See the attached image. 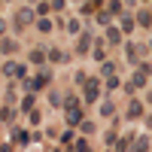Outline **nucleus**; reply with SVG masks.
Returning a JSON list of instances; mask_svg holds the SVG:
<instances>
[{
	"mask_svg": "<svg viewBox=\"0 0 152 152\" xmlns=\"http://www.w3.org/2000/svg\"><path fill=\"white\" fill-rule=\"evenodd\" d=\"M52 79H55L52 67H43V70H37L34 76H28V79L21 82V88H24V91H31V94H37V91H43V88L52 85Z\"/></svg>",
	"mask_w": 152,
	"mask_h": 152,
	"instance_id": "nucleus-1",
	"label": "nucleus"
},
{
	"mask_svg": "<svg viewBox=\"0 0 152 152\" xmlns=\"http://www.w3.org/2000/svg\"><path fill=\"white\" fill-rule=\"evenodd\" d=\"M64 122L70 125V128H76L82 119H85V113H82V100L76 97V94H64Z\"/></svg>",
	"mask_w": 152,
	"mask_h": 152,
	"instance_id": "nucleus-2",
	"label": "nucleus"
},
{
	"mask_svg": "<svg viewBox=\"0 0 152 152\" xmlns=\"http://www.w3.org/2000/svg\"><path fill=\"white\" fill-rule=\"evenodd\" d=\"M100 91H104V79L100 76H88V82L82 88V107H91L100 100Z\"/></svg>",
	"mask_w": 152,
	"mask_h": 152,
	"instance_id": "nucleus-3",
	"label": "nucleus"
},
{
	"mask_svg": "<svg viewBox=\"0 0 152 152\" xmlns=\"http://www.w3.org/2000/svg\"><path fill=\"white\" fill-rule=\"evenodd\" d=\"M0 76H3V79H15V82H24V79H28V67L9 58V61H3V64H0Z\"/></svg>",
	"mask_w": 152,
	"mask_h": 152,
	"instance_id": "nucleus-4",
	"label": "nucleus"
},
{
	"mask_svg": "<svg viewBox=\"0 0 152 152\" xmlns=\"http://www.w3.org/2000/svg\"><path fill=\"white\" fill-rule=\"evenodd\" d=\"M91 46H94V34H91V28H82V34L76 37V46H73L76 58H88V55H91Z\"/></svg>",
	"mask_w": 152,
	"mask_h": 152,
	"instance_id": "nucleus-5",
	"label": "nucleus"
},
{
	"mask_svg": "<svg viewBox=\"0 0 152 152\" xmlns=\"http://www.w3.org/2000/svg\"><path fill=\"white\" fill-rule=\"evenodd\" d=\"M37 21V12L31 9V6H21L15 15H12V31H24L28 24H34Z\"/></svg>",
	"mask_w": 152,
	"mask_h": 152,
	"instance_id": "nucleus-6",
	"label": "nucleus"
},
{
	"mask_svg": "<svg viewBox=\"0 0 152 152\" xmlns=\"http://www.w3.org/2000/svg\"><path fill=\"white\" fill-rule=\"evenodd\" d=\"M143 52H146V43H137V40H128L125 43V61H128V64H140L143 61Z\"/></svg>",
	"mask_w": 152,
	"mask_h": 152,
	"instance_id": "nucleus-7",
	"label": "nucleus"
},
{
	"mask_svg": "<svg viewBox=\"0 0 152 152\" xmlns=\"http://www.w3.org/2000/svg\"><path fill=\"white\" fill-rule=\"evenodd\" d=\"M143 116H146V104L140 97H131L128 107H125V119H128V122H140Z\"/></svg>",
	"mask_w": 152,
	"mask_h": 152,
	"instance_id": "nucleus-8",
	"label": "nucleus"
},
{
	"mask_svg": "<svg viewBox=\"0 0 152 152\" xmlns=\"http://www.w3.org/2000/svg\"><path fill=\"white\" fill-rule=\"evenodd\" d=\"M116 28L122 31V37H131L134 31H137V21H134V12H122L119 15V24Z\"/></svg>",
	"mask_w": 152,
	"mask_h": 152,
	"instance_id": "nucleus-9",
	"label": "nucleus"
},
{
	"mask_svg": "<svg viewBox=\"0 0 152 152\" xmlns=\"http://www.w3.org/2000/svg\"><path fill=\"white\" fill-rule=\"evenodd\" d=\"M9 137H12V143H18V146H28L31 143V131L21 128V125H9Z\"/></svg>",
	"mask_w": 152,
	"mask_h": 152,
	"instance_id": "nucleus-10",
	"label": "nucleus"
},
{
	"mask_svg": "<svg viewBox=\"0 0 152 152\" xmlns=\"http://www.w3.org/2000/svg\"><path fill=\"white\" fill-rule=\"evenodd\" d=\"M46 61H49V64H67V61H70V55L64 52V49H46Z\"/></svg>",
	"mask_w": 152,
	"mask_h": 152,
	"instance_id": "nucleus-11",
	"label": "nucleus"
},
{
	"mask_svg": "<svg viewBox=\"0 0 152 152\" xmlns=\"http://www.w3.org/2000/svg\"><path fill=\"white\" fill-rule=\"evenodd\" d=\"M15 116H18V107H12V104L0 107V122L3 125H15Z\"/></svg>",
	"mask_w": 152,
	"mask_h": 152,
	"instance_id": "nucleus-12",
	"label": "nucleus"
},
{
	"mask_svg": "<svg viewBox=\"0 0 152 152\" xmlns=\"http://www.w3.org/2000/svg\"><path fill=\"white\" fill-rule=\"evenodd\" d=\"M15 52H18L15 37H0V55H15Z\"/></svg>",
	"mask_w": 152,
	"mask_h": 152,
	"instance_id": "nucleus-13",
	"label": "nucleus"
},
{
	"mask_svg": "<svg viewBox=\"0 0 152 152\" xmlns=\"http://www.w3.org/2000/svg\"><path fill=\"white\" fill-rule=\"evenodd\" d=\"M100 116H104V119L119 116V107H116V100H113V97H104V100H100Z\"/></svg>",
	"mask_w": 152,
	"mask_h": 152,
	"instance_id": "nucleus-14",
	"label": "nucleus"
},
{
	"mask_svg": "<svg viewBox=\"0 0 152 152\" xmlns=\"http://www.w3.org/2000/svg\"><path fill=\"white\" fill-rule=\"evenodd\" d=\"M28 64H34V67H46V49H40V46H37V49H31V55H28Z\"/></svg>",
	"mask_w": 152,
	"mask_h": 152,
	"instance_id": "nucleus-15",
	"label": "nucleus"
},
{
	"mask_svg": "<svg viewBox=\"0 0 152 152\" xmlns=\"http://www.w3.org/2000/svg\"><path fill=\"white\" fill-rule=\"evenodd\" d=\"M104 43H107V46H122V31L116 28V24H110V28H107V34H104Z\"/></svg>",
	"mask_w": 152,
	"mask_h": 152,
	"instance_id": "nucleus-16",
	"label": "nucleus"
},
{
	"mask_svg": "<svg viewBox=\"0 0 152 152\" xmlns=\"http://www.w3.org/2000/svg\"><path fill=\"white\" fill-rule=\"evenodd\" d=\"M116 70H119V64H116V61H104V64H97V76H100V79H107V76H116Z\"/></svg>",
	"mask_w": 152,
	"mask_h": 152,
	"instance_id": "nucleus-17",
	"label": "nucleus"
},
{
	"mask_svg": "<svg viewBox=\"0 0 152 152\" xmlns=\"http://www.w3.org/2000/svg\"><path fill=\"white\" fill-rule=\"evenodd\" d=\"M31 110H37V94L24 91V97L18 100V113H31Z\"/></svg>",
	"mask_w": 152,
	"mask_h": 152,
	"instance_id": "nucleus-18",
	"label": "nucleus"
},
{
	"mask_svg": "<svg viewBox=\"0 0 152 152\" xmlns=\"http://www.w3.org/2000/svg\"><path fill=\"white\" fill-rule=\"evenodd\" d=\"M131 152H152V140L143 134V137H134V143H131Z\"/></svg>",
	"mask_w": 152,
	"mask_h": 152,
	"instance_id": "nucleus-19",
	"label": "nucleus"
},
{
	"mask_svg": "<svg viewBox=\"0 0 152 152\" xmlns=\"http://www.w3.org/2000/svg\"><path fill=\"white\" fill-rule=\"evenodd\" d=\"M88 58H94L97 64H104L107 61V49H104V40H94V46H91V55Z\"/></svg>",
	"mask_w": 152,
	"mask_h": 152,
	"instance_id": "nucleus-20",
	"label": "nucleus"
},
{
	"mask_svg": "<svg viewBox=\"0 0 152 152\" xmlns=\"http://www.w3.org/2000/svg\"><path fill=\"white\" fill-rule=\"evenodd\" d=\"M97 9H104V0H85V3L79 6V12H82V15H94Z\"/></svg>",
	"mask_w": 152,
	"mask_h": 152,
	"instance_id": "nucleus-21",
	"label": "nucleus"
},
{
	"mask_svg": "<svg viewBox=\"0 0 152 152\" xmlns=\"http://www.w3.org/2000/svg\"><path fill=\"white\" fill-rule=\"evenodd\" d=\"M131 143H134V134H125L116 140V146H113V152H131Z\"/></svg>",
	"mask_w": 152,
	"mask_h": 152,
	"instance_id": "nucleus-22",
	"label": "nucleus"
},
{
	"mask_svg": "<svg viewBox=\"0 0 152 152\" xmlns=\"http://www.w3.org/2000/svg\"><path fill=\"white\" fill-rule=\"evenodd\" d=\"M34 28L40 31V34H52V31H55V21L46 15V18H37V21H34Z\"/></svg>",
	"mask_w": 152,
	"mask_h": 152,
	"instance_id": "nucleus-23",
	"label": "nucleus"
},
{
	"mask_svg": "<svg viewBox=\"0 0 152 152\" xmlns=\"http://www.w3.org/2000/svg\"><path fill=\"white\" fill-rule=\"evenodd\" d=\"M104 9L110 12L113 18H119L122 12H125V6H122V0H107V3H104Z\"/></svg>",
	"mask_w": 152,
	"mask_h": 152,
	"instance_id": "nucleus-24",
	"label": "nucleus"
},
{
	"mask_svg": "<svg viewBox=\"0 0 152 152\" xmlns=\"http://www.w3.org/2000/svg\"><path fill=\"white\" fill-rule=\"evenodd\" d=\"M64 31H67L70 37H79V34H82V21H79V18H67V21H64Z\"/></svg>",
	"mask_w": 152,
	"mask_h": 152,
	"instance_id": "nucleus-25",
	"label": "nucleus"
},
{
	"mask_svg": "<svg viewBox=\"0 0 152 152\" xmlns=\"http://www.w3.org/2000/svg\"><path fill=\"white\" fill-rule=\"evenodd\" d=\"M49 107H52V110H61V107H64V94L55 91V88H49Z\"/></svg>",
	"mask_w": 152,
	"mask_h": 152,
	"instance_id": "nucleus-26",
	"label": "nucleus"
},
{
	"mask_svg": "<svg viewBox=\"0 0 152 152\" xmlns=\"http://www.w3.org/2000/svg\"><path fill=\"white\" fill-rule=\"evenodd\" d=\"M134 21H137V28H149V24H152V12L149 9H140L134 15Z\"/></svg>",
	"mask_w": 152,
	"mask_h": 152,
	"instance_id": "nucleus-27",
	"label": "nucleus"
},
{
	"mask_svg": "<svg viewBox=\"0 0 152 152\" xmlns=\"http://www.w3.org/2000/svg\"><path fill=\"white\" fill-rule=\"evenodd\" d=\"M76 128L82 131V137H91V134L97 131V122H91V119H82L79 125H76Z\"/></svg>",
	"mask_w": 152,
	"mask_h": 152,
	"instance_id": "nucleus-28",
	"label": "nucleus"
},
{
	"mask_svg": "<svg viewBox=\"0 0 152 152\" xmlns=\"http://www.w3.org/2000/svg\"><path fill=\"white\" fill-rule=\"evenodd\" d=\"M146 82H149V79H146L143 73H137V70H134V76H131V79H128V85L134 88V91H140V88H146Z\"/></svg>",
	"mask_w": 152,
	"mask_h": 152,
	"instance_id": "nucleus-29",
	"label": "nucleus"
},
{
	"mask_svg": "<svg viewBox=\"0 0 152 152\" xmlns=\"http://www.w3.org/2000/svg\"><path fill=\"white\" fill-rule=\"evenodd\" d=\"M73 152H94L91 143H88V137H76L73 140Z\"/></svg>",
	"mask_w": 152,
	"mask_h": 152,
	"instance_id": "nucleus-30",
	"label": "nucleus"
},
{
	"mask_svg": "<svg viewBox=\"0 0 152 152\" xmlns=\"http://www.w3.org/2000/svg\"><path fill=\"white\" fill-rule=\"evenodd\" d=\"M94 21L104 24V28H110V24H113V15H110L107 9H97V12H94Z\"/></svg>",
	"mask_w": 152,
	"mask_h": 152,
	"instance_id": "nucleus-31",
	"label": "nucleus"
},
{
	"mask_svg": "<svg viewBox=\"0 0 152 152\" xmlns=\"http://www.w3.org/2000/svg\"><path fill=\"white\" fill-rule=\"evenodd\" d=\"M58 140L64 143V146H73V140H76V131H73V128H64V131L58 134Z\"/></svg>",
	"mask_w": 152,
	"mask_h": 152,
	"instance_id": "nucleus-32",
	"label": "nucleus"
},
{
	"mask_svg": "<svg viewBox=\"0 0 152 152\" xmlns=\"http://www.w3.org/2000/svg\"><path fill=\"white\" fill-rule=\"evenodd\" d=\"M104 88H107V91H119V88H122V79H119V76H107V79H104Z\"/></svg>",
	"mask_w": 152,
	"mask_h": 152,
	"instance_id": "nucleus-33",
	"label": "nucleus"
},
{
	"mask_svg": "<svg viewBox=\"0 0 152 152\" xmlns=\"http://www.w3.org/2000/svg\"><path fill=\"white\" fill-rule=\"evenodd\" d=\"M34 12H37V18H46V15H49V0H37Z\"/></svg>",
	"mask_w": 152,
	"mask_h": 152,
	"instance_id": "nucleus-34",
	"label": "nucleus"
},
{
	"mask_svg": "<svg viewBox=\"0 0 152 152\" xmlns=\"http://www.w3.org/2000/svg\"><path fill=\"white\" fill-rule=\"evenodd\" d=\"M85 82H88V73H85V70H76V73H73V85L85 88Z\"/></svg>",
	"mask_w": 152,
	"mask_h": 152,
	"instance_id": "nucleus-35",
	"label": "nucleus"
},
{
	"mask_svg": "<svg viewBox=\"0 0 152 152\" xmlns=\"http://www.w3.org/2000/svg\"><path fill=\"white\" fill-rule=\"evenodd\" d=\"M67 9V0H49V12H64Z\"/></svg>",
	"mask_w": 152,
	"mask_h": 152,
	"instance_id": "nucleus-36",
	"label": "nucleus"
},
{
	"mask_svg": "<svg viewBox=\"0 0 152 152\" xmlns=\"http://www.w3.org/2000/svg\"><path fill=\"white\" fill-rule=\"evenodd\" d=\"M28 122L34 125V128H37V125H43V113H40V110H31V113H28Z\"/></svg>",
	"mask_w": 152,
	"mask_h": 152,
	"instance_id": "nucleus-37",
	"label": "nucleus"
},
{
	"mask_svg": "<svg viewBox=\"0 0 152 152\" xmlns=\"http://www.w3.org/2000/svg\"><path fill=\"white\" fill-rule=\"evenodd\" d=\"M137 73H143L149 79V76H152V64H149V61H140V64H137Z\"/></svg>",
	"mask_w": 152,
	"mask_h": 152,
	"instance_id": "nucleus-38",
	"label": "nucleus"
},
{
	"mask_svg": "<svg viewBox=\"0 0 152 152\" xmlns=\"http://www.w3.org/2000/svg\"><path fill=\"white\" fill-rule=\"evenodd\" d=\"M58 134H61V131L55 128V125H49V128H46V137H49V140H58Z\"/></svg>",
	"mask_w": 152,
	"mask_h": 152,
	"instance_id": "nucleus-39",
	"label": "nucleus"
},
{
	"mask_svg": "<svg viewBox=\"0 0 152 152\" xmlns=\"http://www.w3.org/2000/svg\"><path fill=\"white\" fill-rule=\"evenodd\" d=\"M6 31H9V21H6L3 15H0V37H6Z\"/></svg>",
	"mask_w": 152,
	"mask_h": 152,
	"instance_id": "nucleus-40",
	"label": "nucleus"
},
{
	"mask_svg": "<svg viewBox=\"0 0 152 152\" xmlns=\"http://www.w3.org/2000/svg\"><path fill=\"white\" fill-rule=\"evenodd\" d=\"M122 6H125V12H131V9L137 6V0H122Z\"/></svg>",
	"mask_w": 152,
	"mask_h": 152,
	"instance_id": "nucleus-41",
	"label": "nucleus"
},
{
	"mask_svg": "<svg viewBox=\"0 0 152 152\" xmlns=\"http://www.w3.org/2000/svg\"><path fill=\"white\" fill-rule=\"evenodd\" d=\"M143 122H146V131H152V113H146V116H143Z\"/></svg>",
	"mask_w": 152,
	"mask_h": 152,
	"instance_id": "nucleus-42",
	"label": "nucleus"
},
{
	"mask_svg": "<svg viewBox=\"0 0 152 152\" xmlns=\"http://www.w3.org/2000/svg\"><path fill=\"white\" fill-rule=\"evenodd\" d=\"M0 152H12V143H0Z\"/></svg>",
	"mask_w": 152,
	"mask_h": 152,
	"instance_id": "nucleus-43",
	"label": "nucleus"
},
{
	"mask_svg": "<svg viewBox=\"0 0 152 152\" xmlns=\"http://www.w3.org/2000/svg\"><path fill=\"white\" fill-rule=\"evenodd\" d=\"M143 104H149V107H152V88H149V94H146V100H143Z\"/></svg>",
	"mask_w": 152,
	"mask_h": 152,
	"instance_id": "nucleus-44",
	"label": "nucleus"
},
{
	"mask_svg": "<svg viewBox=\"0 0 152 152\" xmlns=\"http://www.w3.org/2000/svg\"><path fill=\"white\" fill-rule=\"evenodd\" d=\"M61 152H73V146H67V149H61Z\"/></svg>",
	"mask_w": 152,
	"mask_h": 152,
	"instance_id": "nucleus-45",
	"label": "nucleus"
},
{
	"mask_svg": "<svg viewBox=\"0 0 152 152\" xmlns=\"http://www.w3.org/2000/svg\"><path fill=\"white\" fill-rule=\"evenodd\" d=\"M0 3H12V0H0Z\"/></svg>",
	"mask_w": 152,
	"mask_h": 152,
	"instance_id": "nucleus-46",
	"label": "nucleus"
},
{
	"mask_svg": "<svg viewBox=\"0 0 152 152\" xmlns=\"http://www.w3.org/2000/svg\"><path fill=\"white\" fill-rule=\"evenodd\" d=\"M149 52H152V40H149Z\"/></svg>",
	"mask_w": 152,
	"mask_h": 152,
	"instance_id": "nucleus-47",
	"label": "nucleus"
},
{
	"mask_svg": "<svg viewBox=\"0 0 152 152\" xmlns=\"http://www.w3.org/2000/svg\"><path fill=\"white\" fill-rule=\"evenodd\" d=\"M104 152H113V149H104Z\"/></svg>",
	"mask_w": 152,
	"mask_h": 152,
	"instance_id": "nucleus-48",
	"label": "nucleus"
},
{
	"mask_svg": "<svg viewBox=\"0 0 152 152\" xmlns=\"http://www.w3.org/2000/svg\"><path fill=\"white\" fill-rule=\"evenodd\" d=\"M143 3H149V0H143Z\"/></svg>",
	"mask_w": 152,
	"mask_h": 152,
	"instance_id": "nucleus-49",
	"label": "nucleus"
},
{
	"mask_svg": "<svg viewBox=\"0 0 152 152\" xmlns=\"http://www.w3.org/2000/svg\"><path fill=\"white\" fill-rule=\"evenodd\" d=\"M0 6H3V3H0Z\"/></svg>",
	"mask_w": 152,
	"mask_h": 152,
	"instance_id": "nucleus-50",
	"label": "nucleus"
}]
</instances>
